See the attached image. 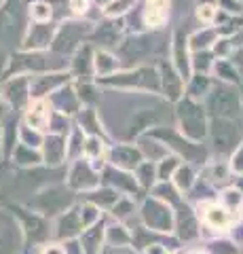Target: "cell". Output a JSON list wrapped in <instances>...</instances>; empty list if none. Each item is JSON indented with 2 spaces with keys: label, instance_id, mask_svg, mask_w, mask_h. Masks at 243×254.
<instances>
[{
  "label": "cell",
  "instance_id": "obj_5",
  "mask_svg": "<svg viewBox=\"0 0 243 254\" xmlns=\"http://www.w3.org/2000/svg\"><path fill=\"white\" fill-rule=\"evenodd\" d=\"M70 2H72L76 11H85V6H87V0H70Z\"/></svg>",
  "mask_w": 243,
  "mask_h": 254
},
{
  "label": "cell",
  "instance_id": "obj_7",
  "mask_svg": "<svg viewBox=\"0 0 243 254\" xmlns=\"http://www.w3.org/2000/svg\"><path fill=\"white\" fill-rule=\"evenodd\" d=\"M45 254H64V250L61 248H47Z\"/></svg>",
  "mask_w": 243,
  "mask_h": 254
},
{
  "label": "cell",
  "instance_id": "obj_4",
  "mask_svg": "<svg viewBox=\"0 0 243 254\" xmlns=\"http://www.w3.org/2000/svg\"><path fill=\"white\" fill-rule=\"evenodd\" d=\"M199 17L205 19V21H209L211 17H214V9H211V6H203V9L199 11Z\"/></svg>",
  "mask_w": 243,
  "mask_h": 254
},
{
  "label": "cell",
  "instance_id": "obj_1",
  "mask_svg": "<svg viewBox=\"0 0 243 254\" xmlns=\"http://www.w3.org/2000/svg\"><path fill=\"white\" fill-rule=\"evenodd\" d=\"M203 218H205V222L209 227H214V229H229L233 225V214L222 208V205H218V203H209L205 205V212H203Z\"/></svg>",
  "mask_w": 243,
  "mask_h": 254
},
{
  "label": "cell",
  "instance_id": "obj_3",
  "mask_svg": "<svg viewBox=\"0 0 243 254\" xmlns=\"http://www.w3.org/2000/svg\"><path fill=\"white\" fill-rule=\"evenodd\" d=\"M47 121H49V110H47V104L38 102V104H34L32 108H30L28 123L32 125V127H36V129H45Z\"/></svg>",
  "mask_w": 243,
  "mask_h": 254
},
{
  "label": "cell",
  "instance_id": "obj_2",
  "mask_svg": "<svg viewBox=\"0 0 243 254\" xmlns=\"http://www.w3.org/2000/svg\"><path fill=\"white\" fill-rule=\"evenodd\" d=\"M167 11H169V0H148L146 23L152 28L163 26V21L167 19Z\"/></svg>",
  "mask_w": 243,
  "mask_h": 254
},
{
  "label": "cell",
  "instance_id": "obj_6",
  "mask_svg": "<svg viewBox=\"0 0 243 254\" xmlns=\"http://www.w3.org/2000/svg\"><path fill=\"white\" fill-rule=\"evenodd\" d=\"M34 17H47L45 6H36V9H34Z\"/></svg>",
  "mask_w": 243,
  "mask_h": 254
},
{
  "label": "cell",
  "instance_id": "obj_8",
  "mask_svg": "<svg viewBox=\"0 0 243 254\" xmlns=\"http://www.w3.org/2000/svg\"><path fill=\"white\" fill-rule=\"evenodd\" d=\"M191 254H201V252H191Z\"/></svg>",
  "mask_w": 243,
  "mask_h": 254
}]
</instances>
